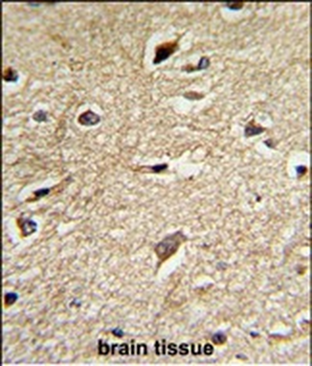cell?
<instances>
[{"mask_svg":"<svg viewBox=\"0 0 312 366\" xmlns=\"http://www.w3.org/2000/svg\"><path fill=\"white\" fill-rule=\"evenodd\" d=\"M21 230L23 232L24 236L33 234V233L37 231V223L34 222L33 220H30V219H25V220L22 221Z\"/></svg>","mask_w":312,"mask_h":366,"instance_id":"277c9868","label":"cell"},{"mask_svg":"<svg viewBox=\"0 0 312 366\" xmlns=\"http://www.w3.org/2000/svg\"><path fill=\"white\" fill-rule=\"evenodd\" d=\"M167 167H168V166H167V164H159V166H151V170H152V172H154V173H160L161 171L166 170Z\"/></svg>","mask_w":312,"mask_h":366,"instance_id":"5bb4252c","label":"cell"},{"mask_svg":"<svg viewBox=\"0 0 312 366\" xmlns=\"http://www.w3.org/2000/svg\"><path fill=\"white\" fill-rule=\"evenodd\" d=\"M98 353L100 355H107L109 353V346L108 344L104 343L103 341L98 342Z\"/></svg>","mask_w":312,"mask_h":366,"instance_id":"8fae6325","label":"cell"},{"mask_svg":"<svg viewBox=\"0 0 312 366\" xmlns=\"http://www.w3.org/2000/svg\"><path fill=\"white\" fill-rule=\"evenodd\" d=\"M33 118H34L36 121H38V123H43V121L47 120V113L43 110H39L34 114Z\"/></svg>","mask_w":312,"mask_h":366,"instance_id":"9c48e42d","label":"cell"},{"mask_svg":"<svg viewBox=\"0 0 312 366\" xmlns=\"http://www.w3.org/2000/svg\"><path fill=\"white\" fill-rule=\"evenodd\" d=\"M184 97H187L190 98V100H199V98H202L203 97V95L202 94H198L197 92H190V93H186L184 94Z\"/></svg>","mask_w":312,"mask_h":366,"instance_id":"4fadbf2b","label":"cell"},{"mask_svg":"<svg viewBox=\"0 0 312 366\" xmlns=\"http://www.w3.org/2000/svg\"><path fill=\"white\" fill-rule=\"evenodd\" d=\"M264 130L265 129L262 128V127H259L257 124H252V123H249L245 128V136L246 137L255 136L257 134H261Z\"/></svg>","mask_w":312,"mask_h":366,"instance_id":"5b68a950","label":"cell"},{"mask_svg":"<svg viewBox=\"0 0 312 366\" xmlns=\"http://www.w3.org/2000/svg\"><path fill=\"white\" fill-rule=\"evenodd\" d=\"M296 171H298V173L300 175H304L305 174V172L307 171V169L305 166H299L298 169H296Z\"/></svg>","mask_w":312,"mask_h":366,"instance_id":"ffe728a7","label":"cell"},{"mask_svg":"<svg viewBox=\"0 0 312 366\" xmlns=\"http://www.w3.org/2000/svg\"><path fill=\"white\" fill-rule=\"evenodd\" d=\"M78 121L83 126H95L101 121V117L98 114L94 113L93 111L87 110L79 116Z\"/></svg>","mask_w":312,"mask_h":366,"instance_id":"3957f363","label":"cell"},{"mask_svg":"<svg viewBox=\"0 0 312 366\" xmlns=\"http://www.w3.org/2000/svg\"><path fill=\"white\" fill-rule=\"evenodd\" d=\"M169 349H170V355H171V356H172V355L174 356L175 354H176V350H177V349H176V347H175V344H170V345H169Z\"/></svg>","mask_w":312,"mask_h":366,"instance_id":"d6986e66","label":"cell"},{"mask_svg":"<svg viewBox=\"0 0 312 366\" xmlns=\"http://www.w3.org/2000/svg\"><path fill=\"white\" fill-rule=\"evenodd\" d=\"M112 333H113V335H115V336H117V337H121V336H123V335H124V333L121 332L120 329H115V330H113Z\"/></svg>","mask_w":312,"mask_h":366,"instance_id":"44dd1931","label":"cell"},{"mask_svg":"<svg viewBox=\"0 0 312 366\" xmlns=\"http://www.w3.org/2000/svg\"><path fill=\"white\" fill-rule=\"evenodd\" d=\"M225 6H228V9L230 10H240L241 7H242L243 3H239V2H237V3H225L224 4Z\"/></svg>","mask_w":312,"mask_h":366,"instance_id":"9a60e30c","label":"cell"},{"mask_svg":"<svg viewBox=\"0 0 312 366\" xmlns=\"http://www.w3.org/2000/svg\"><path fill=\"white\" fill-rule=\"evenodd\" d=\"M177 48H178V44L176 42H168L159 45L158 47H156L153 64H160L161 62L166 61L170 55L176 51Z\"/></svg>","mask_w":312,"mask_h":366,"instance_id":"7a4b0ae2","label":"cell"},{"mask_svg":"<svg viewBox=\"0 0 312 366\" xmlns=\"http://www.w3.org/2000/svg\"><path fill=\"white\" fill-rule=\"evenodd\" d=\"M49 190L50 189H38L36 192L34 193V196H35V199H38V198H42L44 197V196H46L49 194Z\"/></svg>","mask_w":312,"mask_h":366,"instance_id":"7c38bea8","label":"cell"},{"mask_svg":"<svg viewBox=\"0 0 312 366\" xmlns=\"http://www.w3.org/2000/svg\"><path fill=\"white\" fill-rule=\"evenodd\" d=\"M212 341L215 344H222L226 341V336L223 333H216L214 336L212 337Z\"/></svg>","mask_w":312,"mask_h":366,"instance_id":"30bf717a","label":"cell"},{"mask_svg":"<svg viewBox=\"0 0 312 366\" xmlns=\"http://www.w3.org/2000/svg\"><path fill=\"white\" fill-rule=\"evenodd\" d=\"M18 73L16 70H14L13 68L9 67L7 69L4 71V75H3V80L6 82H17L18 81Z\"/></svg>","mask_w":312,"mask_h":366,"instance_id":"8992f818","label":"cell"},{"mask_svg":"<svg viewBox=\"0 0 312 366\" xmlns=\"http://www.w3.org/2000/svg\"><path fill=\"white\" fill-rule=\"evenodd\" d=\"M187 347H189V345H187V344H182V345H180V354H181V355H187V353H189V349H187Z\"/></svg>","mask_w":312,"mask_h":366,"instance_id":"ac0fdd59","label":"cell"},{"mask_svg":"<svg viewBox=\"0 0 312 366\" xmlns=\"http://www.w3.org/2000/svg\"><path fill=\"white\" fill-rule=\"evenodd\" d=\"M120 354H121V355H127V354H128V345H127V344L120 345Z\"/></svg>","mask_w":312,"mask_h":366,"instance_id":"e0dca14e","label":"cell"},{"mask_svg":"<svg viewBox=\"0 0 312 366\" xmlns=\"http://www.w3.org/2000/svg\"><path fill=\"white\" fill-rule=\"evenodd\" d=\"M209 65H210V60H209V58H206V57H202L201 58V60H200V62H199V64L197 65V67H195V68H193V69H189V70H187V71H196V70H203V69H205V68H207L209 67Z\"/></svg>","mask_w":312,"mask_h":366,"instance_id":"52a82bcc","label":"cell"},{"mask_svg":"<svg viewBox=\"0 0 312 366\" xmlns=\"http://www.w3.org/2000/svg\"><path fill=\"white\" fill-rule=\"evenodd\" d=\"M203 352H204L205 355L210 356V355L213 354V352H214V347H213L210 344H205L204 347H203Z\"/></svg>","mask_w":312,"mask_h":366,"instance_id":"2e32d148","label":"cell"},{"mask_svg":"<svg viewBox=\"0 0 312 366\" xmlns=\"http://www.w3.org/2000/svg\"><path fill=\"white\" fill-rule=\"evenodd\" d=\"M18 299V295L16 293H7L4 296V302H6V306L10 307L13 303H15L16 300Z\"/></svg>","mask_w":312,"mask_h":366,"instance_id":"ba28073f","label":"cell"},{"mask_svg":"<svg viewBox=\"0 0 312 366\" xmlns=\"http://www.w3.org/2000/svg\"><path fill=\"white\" fill-rule=\"evenodd\" d=\"M186 240L187 238L181 231H177L173 234L168 235L161 242L157 244V246L155 247V253L157 257L160 258V261L168 260L174 253H176L179 246Z\"/></svg>","mask_w":312,"mask_h":366,"instance_id":"6da1fadb","label":"cell"}]
</instances>
